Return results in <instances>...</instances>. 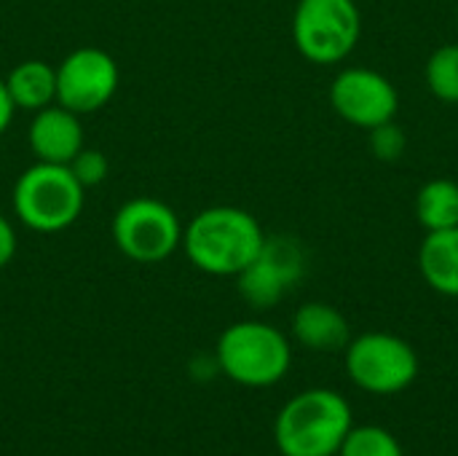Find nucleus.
Segmentation results:
<instances>
[{"instance_id":"1","label":"nucleus","mask_w":458,"mask_h":456,"mask_svg":"<svg viewBox=\"0 0 458 456\" xmlns=\"http://www.w3.org/2000/svg\"><path fill=\"white\" fill-rule=\"evenodd\" d=\"M266 237L268 234L252 212L217 204L201 210L188 226H182L180 250L204 274L236 277L255 261Z\"/></svg>"},{"instance_id":"6","label":"nucleus","mask_w":458,"mask_h":456,"mask_svg":"<svg viewBox=\"0 0 458 456\" xmlns=\"http://www.w3.org/2000/svg\"><path fill=\"white\" fill-rule=\"evenodd\" d=\"M290 30L303 59L338 65L362 38V13L354 0H298Z\"/></svg>"},{"instance_id":"10","label":"nucleus","mask_w":458,"mask_h":456,"mask_svg":"<svg viewBox=\"0 0 458 456\" xmlns=\"http://www.w3.org/2000/svg\"><path fill=\"white\" fill-rule=\"evenodd\" d=\"M303 271L306 255L293 237H266L255 261L236 274V288L252 309H271L301 282Z\"/></svg>"},{"instance_id":"14","label":"nucleus","mask_w":458,"mask_h":456,"mask_svg":"<svg viewBox=\"0 0 458 456\" xmlns=\"http://www.w3.org/2000/svg\"><path fill=\"white\" fill-rule=\"evenodd\" d=\"M16 110H43L56 102V67L43 59H24L5 75Z\"/></svg>"},{"instance_id":"7","label":"nucleus","mask_w":458,"mask_h":456,"mask_svg":"<svg viewBox=\"0 0 458 456\" xmlns=\"http://www.w3.org/2000/svg\"><path fill=\"white\" fill-rule=\"evenodd\" d=\"M118 253L134 263H161L182 245V223L177 212L156 196H134L123 202L110 223Z\"/></svg>"},{"instance_id":"20","label":"nucleus","mask_w":458,"mask_h":456,"mask_svg":"<svg viewBox=\"0 0 458 456\" xmlns=\"http://www.w3.org/2000/svg\"><path fill=\"white\" fill-rule=\"evenodd\" d=\"M16 250H19L16 228H13V223L5 215H0V269H5L13 261Z\"/></svg>"},{"instance_id":"9","label":"nucleus","mask_w":458,"mask_h":456,"mask_svg":"<svg viewBox=\"0 0 458 456\" xmlns=\"http://www.w3.org/2000/svg\"><path fill=\"white\" fill-rule=\"evenodd\" d=\"M330 105L346 124L370 132L394 121L400 110V91L384 73L357 65L335 73L330 81Z\"/></svg>"},{"instance_id":"11","label":"nucleus","mask_w":458,"mask_h":456,"mask_svg":"<svg viewBox=\"0 0 458 456\" xmlns=\"http://www.w3.org/2000/svg\"><path fill=\"white\" fill-rule=\"evenodd\" d=\"M27 142L35 161L70 164L75 153L86 145L81 116L56 102L43 110H35L27 129Z\"/></svg>"},{"instance_id":"8","label":"nucleus","mask_w":458,"mask_h":456,"mask_svg":"<svg viewBox=\"0 0 458 456\" xmlns=\"http://www.w3.org/2000/svg\"><path fill=\"white\" fill-rule=\"evenodd\" d=\"M118 62L97 46L72 48L56 65V105L89 116L102 110L118 91Z\"/></svg>"},{"instance_id":"22","label":"nucleus","mask_w":458,"mask_h":456,"mask_svg":"<svg viewBox=\"0 0 458 456\" xmlns=\"http://www.w3.org/2000/svg\"><path fill=\"white\" fill-rule=\"evenodd\" d=\"M456 24H458V8H456Z\"/></svg>"},{"instance_id":"19","label":"nucleus","mask_w":458,"mask_h":456,"mask_svg":"<svg viewBox=\"0 0 458 456\" xmlns=\"http://www.w3.org/2000/svg\"><path fill=\"white\" fill-rule=\"evenodd\" d=\"M67 167H70V172L75 175V180H78L86 191L94 188V185H99V183L107 177V172H110L107 156H105L102 151L86 148V145L75 153V159H72Z\"/></svg>"},{"instance_id":"13","label":"nucleus","mask_w":458,"mask_h":456,"mask_svg":"<svg viewBox=\"0 0 458 456\" xmlns=\"http://www.w3.org/2000/svg\"><path fill=\"white\" fill-rule=\"evenodd\" d=\"M424 282L445 296L458 298V226L443 231H427L416 255Z\"/></svg>"},{"instance_id":"5","label":"nucleus","mask_w":458,"mask_h":456,"mask_svg":"<svg viewBox=\"0 0 458 456\" xmlns=\"http://www.w3.org/2000/svg\"><path fill=\"white\" fill-rule=\"evenodd\" d=\"M344 368L354 387L370 395L405 392L421 371L419 352L411 341L386 331L352 336L344 349Z\"/></svg>"},{"instance_id":"17","label":"nucleus","mask_w":458,"mask_h":456,"mask_svg":"<svg viewBox=\"0 0 458 456\" xmlns=\"http://www.w3.org/2000/svg\"><path fill=\"white\" fill-rule=\"evenodd\" d=\"M335 456H405L400 441L378 425H354Z\"/></svg>"},{"instance_id":"3","label":"nucleus","mask_w":458,"mask_h":456,"mask_svg":"<svg viewBox=\"0 0 458 456\" xmlns=\"http://www.w3.org/2000/svg\"><path fill=\"white\" fill-rule=\"evenodd\" d=\"M215 360L231 382L263 390L287 376L293 366V347L279 328L263 320H242L220 333Z\"/></svg>"},{"instance_id":"21","label":"nucleus","mask_w":458,"mask_h":456,"mask_svg":"<svg viewBox=\"0 0 458 456\" xmlns=\"http://www.w3.org/2000/svg\"><path fill=\"white\" fill-rule=\"evenodd\" d=\"M13 113H16V108H13V99L5 86V75H0V134H5V129L11 126Z\"/></svg>"},{"instance_id":"4","label":"nucleus","mask_w":458,"mask_h":456,"mask_svg":"<svg viewBox=\"0 0 458 456\" xmlns=\"http://www.w3.org/2000/svg\"><path fill=\"white\" fill-rule=\"evenodd\" d=\"M11 204L16 220L30 231L59 234L81 218L86 188L75 180L67 164L35 161L16 177Z\"/></svg>"},{"instance_id":"12","label":"nucleus","mask_w":458,"mask_h":456,"mask_svg":"<svg viewBox=\"0 0 458 456\" xmlns=\"http://www.w3.org/2000/svg\"><path fill=\"white\" fill-rule=\"evenodd\" d=\"M293 336L311 352H341L352 341V328L333 304L309 301L293 314Z\"/></svg>"},{"instance_id":"2","label":"nucleus","mask_w":458,"mask_h":456,"mask_svg":"<svg viewBox=\"0 0 458 456\" xmlns=\"http://www.w3.org/2000/svg\"><path fill=\"white\" fill-rule=\"evenodd\" d=\"M354 427L344 395L317 387L290 398L274 422V441L282 456H335Z\"/></svg>"},{"instance_id":"15","label":"nucleus","mask_w":458,"mask_h":456,"mask_svg":"<svg viewBox=\"0 0 458 456\" xmlns=\"http://www.w3.org/2000/svg\"><path fill=\"white\" fill-rule=\"evenodd\" d=\"M416 220L424 231H443L458 226V183L451 177H432L416 191Z\"/></svg>"},{"instance_id":"18","label":"nucleus","mask_w":458,"mask_h":456,"mask_svg":"<svg viewBox=\"0 0 458 456\" xmlns=\"http://www.w3.org/2000/svg\"><path fill=\"white\" fill-rule=\"evenodd\" d=\"M368 148L378 161H400L408 151V137L400 124L386 121L368 132Z\"/></svg>"},{"instance_id":"16","label":"nucleus","mask_w":458,"mask_h":456,"mask_svg":"<svg viewBox=\"0 0 458 456\" xmlns=\"http://www.w3.org/2000/svg\"><path fill=\"white\" fill-rule=\"evenodd\" d=\"M424 81L435 99L458 105V43L437 46L429 54L424 65Z\"/></svg>"}]
</instances>
